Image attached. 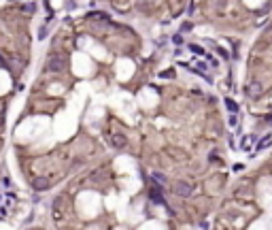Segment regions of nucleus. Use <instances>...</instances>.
<instances>
[{
	"mask_svg": "<svg viewBox=\"0 0 272 230\" xmlns=\"http://www.w3.org/2000/svg\"><path fill=\"white\" fill-rule=\"evenodd\" d=\"M64 68H66V55L64 53H49L47 55V70L62 73Z\"/></svg>",
	"mask_w": 272,
	"mask_h": 230,
	"instance_id": "f257e3e1",
	"label": "nucleus"
},
{
	"mask_svg": "<svg viewBox=\"0 0 272 230\" xmlns=\"http://www.w3.org/2000/svg\"><path fill=\"white\" fill-rule=\"evenodd\" d=\"M149 198H151V202H153V205H162V207H166V198H164V194H162V187H160V185H153V187L149 190Z\"/></svg>",
	"mask_w": 272,
	"mask_h": 230,
	"instance_id": "f03ea898",
	"label": "nucleus"
},
{
	"mask_svg": "<svg viewBox=\"0 0 272 230\" xmlns=\"http://www.w3.org/2000/svg\"><path fill=\"white\" fill-rule=\"evenodd\" d=\"M108 141H111L113 149H126V147H128V138H126V134H121V132L108 134Z\"/></svg>",
	"mask_w": 272,
	"mask_h": 230,
	"instance_id": "7ed1b4c3",
	"label": "nucleus"
},
{
	"mask_svg": "<svg viewBox=\"0 0 272 230\" xmlns=\"http://www.w3.org/2000/svg\"><path fill=\"white\" fill-rule=\"evenodd\" d=\"M191 192H193V187H191V183H187V181H177L175 183V194L181 196V198L191 196Z\"/></svg>",
	"mask_w": 272,
	"mask_h": 230,
	"instance_id": "20e7f679",
	"label": "nucleus"
},
{
	"mask_svg": "<svg viewBox=\"0 0 272 230\" xmlns=\"http://www.w3.org/2000/svg\"><path fill=\"white\" fill-rule=\"evenodd\" d=\"M244 92H247V96H249V98H257V96L262 94V85H259L257 81H251V83L244 88Z\"/></svg>",
	"mask_w": 272,
	"mask_h": 230,
	"instance_id": "39448f33",
	"label": "nucleus"
},
{
	"mask_svg": "<svg viewBox=\"0 0 272 230\" xmlns=\"http://www.w3.org/2000/svg\"><path fill=\"white\" fill-rule=\"evenodd\" d=\"M32 187H34L36 192H45V190H49V179H47V177H36V179L32 181Z\"/></svg>",
	"mask_w": 272,
	"mask_h": 230,
	"instance_id": "423d86ee",
	"label": "nucleus"
},
{
	"mask_svg": "<svg viewBox=\"0 0 272 230\" xmlns=\"http://www.w3.org/2000/svg\"><path fill=\"white\" fill-rule=\"evenodd\" d=\"M151 179L155 181V185H160V187L166 183V175H162V173H157V171H153V173H151Z\"/></svg>",
	"mask_w": 272,
	"mask_h": 230,
	"instance_id": "0eeeda50",
	"label": "nucleus"
},
{
	"mask_svg": "<svg viewBox=\"0 0 272 230\" xmlns=\"http://www.w3.org/2000/svg\"><path fill=\"white\" fill-rule=\"evenodd\" d=\"M87 17H90V19H98V21H106V19H108V15L102 13V11H91Z\"/></svg>",
	"mask_w": 272,
	"mask_h": 230,
	"instance_id": "6e6552de",
	"label": "nucleus"
},
{
	"mask_svg": "<svg viewBox=\"0 0 272 230\" xmlns=\"http://www.w3.org/2000/svg\"><path fill=\"white\" fill-rule=\"evenodd\" d=\"M270 143H272V137H270V134H266V137H264L262 141H259V143H257V147H255V149H264V147H268Z\"/></svg>",
	"mask_w": 272,
	"mask_h": 230,
	"instance_id": "1a4fd4ad",
	"label": "nucleus"
},
{
	"mask_svg": "<svg viewBox=\"0 0 272 230\" xmlns=\"http://www.w3.org/2000/svg\"><path fill=\"white\" fill-rule=\"evenodd\" d=\"M226 107H227V111H232V113H238V104H236L232 98H226Z\"/></svg>",
	"mask_w": 272,
	"mask_h": 230,
	"instance_id": "9d476101",
	"label": "nucleus"
},
{
	"mask_svg": "<svg viewBox=\"0 0 272 230\" xmlns=\"http://www.w3.org/2000/svg\"><path fill=\"white\" fill-rule=\"evenodd\" d=\"M187 47H189V51H193V53H198V55H206V51H204L200 45H193V43H191V45H187Z\"/></svg>",
	"mask_w": 272,
	"mask_h": 230,
	"instance_id": "9b49d317",
	"label": "nucleus"
},
{
	"mask_svg": "<svg viewBox=\"0 0 272 230\" xmlns=\"http://www.w3.org/2000/svg\"><path fill=\"white\" fill-rule=\"evenodd\" d=\"M160 77H162V79H172V77H175V70H172V68L162 70V73H160Z\"/></svg>",
	"mask_w": 272,
	"mask_h": 230,
	"instance_id": "f8f14e48",
	"label": "nucleus"
},
{
	"mask_svg": "<svg viewBox=\"0 0 272 230\" xmlns=\"http://www.w3.org/2000/svg\"><path fill=\"white\" fill-rule=\"evenodd\" d=\"M251 141H253L251 137H244L242 141H240V149H242V151H247V149H249V143H251Z\"/></svg>",
	"mask_w": 272,
	"mask_h": 230,
	"instance_id": "ddd939ff",
	"label": "nucleus"
},
{
	"mask_svg": "<svg viewBox=\"0 0 272 230\" xmlns=\"http://www.w3.org/2000/svg\"><path fill=\"white\" fill-rule=\"evenodd\" d=\"M191 21H183V26H181V32H191Z\"/></svg>",
	"mask_w": 272,
	"mask_h": 230,
	"instance_id": "4468645a",
	"label": "nucleus"
},
{
	"mask_svg": "<svg viewBox=\"0 0 272 230\" xmlns=\"http://www.w3.org/2000/svg\"><path fill=\"white\" fill-rule=\"evenodd\" d=\"M47 34H49V32H47V26H43V28L39 30V39H41V41H45V39H47Z\"/></svg>",
	"mask_w": 272,
	"mask_h": 230,
	"instance_id": "2eb2a0df",
	"label": "nucleus"
},
{
	"mask_svg": "<svg viewBox=\"0 0 272 230\" xmlns=\"http://www.w3.org/2000/svg\"><path fill=\"white\" fill-rule=\"evenodd\" d=\"M172 43H175V45H183V36L181 34H175V36H172Z\"/></svg>",
	"mask_w": 272,
	"mask_h": 230,
	"instance_id": "dca6fc26",
	"label": "nucleus"
},
{
	"mask_svg": "<svg viewBox=\"0 0 272 230\" xmlns=\"http://www.w3.org/2000/svg\"><path fill=\"white\" fill-rule=\"evenodd\" d=\"M204 58H206V60H208V62H211V66H219V62H217V60H215V58H213V55H208V53H206V55H204Z\"/></svg>",
	"mask_w": 272,
	"mask_h": 230,
	"instance_id": "f3484780",
	"label": "nucleus"
},
{
	"mask_svg": "<svg viewBox=\"0 0 272 230\" xmlns=\"http://www.w3.org/2000/svg\"><path fill=\"white\" fill-rule=\"evenodd\" d=\"M217 53H219V55H223V58H230V55H227V51H226V49H221V47H217Z\"/></svg>",
	"mask_w": 272,
	"mask_h": 230,
	"instance_id": "a211bd4d",
	"label": "nucleus"
},
{
	"mask_svg": "<svg viewBox=\"0 0 272 230\" xmlns=\"http://www.w3.org/2000/svg\"><path fill=\"white\" fill-rule=\"evenodd\" d=\"M236 122H238V119H236V115L232 113V115H230V126H236Z\"/></svg>",
	"mask_w": 272,
	"mask_h": 230,
	"instance_id": "6ab92c4d",
	"label": "nucleus"
},
{
	"mask_svg": "<svg viewBox=\"0 0 272 230\" xmlns=\"http://www.w3.org/2000/svg\"><path fill=\"white\" fill-rule=\"evenodd\" d=\"M193 9H196V4L191 2V4H189V11H187V15H193Z\"/></svg>",
	"mask_w": 272,
	"mask_h": 230,
	"instance_id": "aec40b11",
	"label": "nucleus"
},
{
	"mask_svg": "<svg viewBox=\"0 0 272 230\" xmlns=\"http://www.w3.org/2000/svg\"><path fill=\"white\" fill-rule=\"evenodd\" d=\"M242 168H244V166H242L240 162H238V164H234V171H236V173H238V171H242Z\"/></svg>",
	"mask_w": 272,
	"mask_h": 230,
	"instance_id": "412c9836",
	"label": "nucleus"
}]
</instances>
